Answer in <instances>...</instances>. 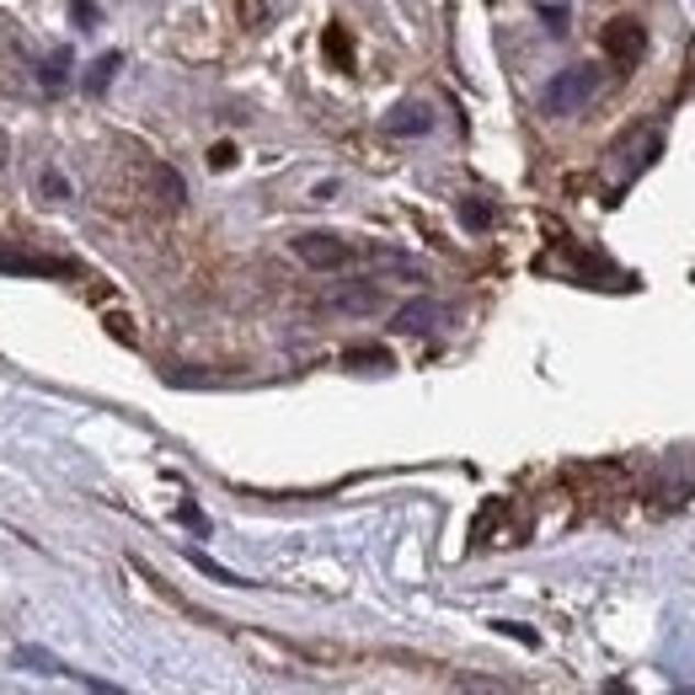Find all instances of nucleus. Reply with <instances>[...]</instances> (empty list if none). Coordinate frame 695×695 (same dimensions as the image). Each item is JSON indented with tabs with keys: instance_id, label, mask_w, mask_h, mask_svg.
I'll return each mask as SVG.
<instances>
[{
	"instance_id": "nucleus-20",
	"label": "nucleus",
	"mask_w": 695,
	"mask_h": 695,
	"mask_svg": "<svg viewBox=\"0 0 695 695\" xmlns=\"http://www.w3.org/2000/svg\"><path fill=\"white\" fill-rule=\"evenodd\" d=\"M70 11H76V22H91V16H97V11H91V0H76Z\"/></svg>"
},
{
	"instance_id": "nucleus-13",
	"label": "nucleus",
	"mask_w": 695,
	"mask_h": 695,
	"mask_svg": "<svg viewBox=\"0 0 695 695\" xmlns=\"http://www.w3.org/2000/svg\"><path fill=\"white\" fill-rule=\"evenodd\" d=\"M156 182H161L166 204H182V199H188V193H182V177H177L171 166H156Z\"/></svg>"
},
{
	"instance_id": "nucleus-21",
	"label": "nucleus",
	"mask_w": 695,
	"mask_h": 695,
	"mask_svg": "<svg viewBox=\"0 0 695 695\" xmlns=\"http://www.w3.org/2000/svg\"><path fill=\"white\" fill-rule=\"evenodd\" d=\"M5 156H11V145H5V134H0V171H5Z\"/></svg>"
},
{
	"instance_id": "nucleus-2",
	"label": "nucleus",
	"mask_w": 695,
	"mask_h": 695,
	"mask_svg": "<svg viewBox=\"0 0 695 695\" xmlns=\"http://www.w3.org/2000/svg\"><path fill=\"white\" fill-rule=\"evenodd\" d=\"M294 257L305 262V268H316V273H337V268H348L359 251L348 242H337L327 231H305V236H294Z\"/></svg>"
},
{
	"instance_id": "nucleus-18",
	"label": "nucleus",
	"mask_w": 695,
	"mask_h": 695,
	"mask_svg": "<svg viewBox=\"0 0 695 695\" xmlns=\"http://www.w3.org/2000/svg\"><path fill=\"white\" fill-rule=\"evenodd\" d=\"M327 54H337V59L348 65V33H343V27H332L327 33Z\"/></svg>"
},
{
	"instance_id": "nucleus-9",
	"label": "nucleus",
	"mask_w": 695,
	"mask_h": 695,
	"mask_svg": "<svg viewBox=\"0 0 695 695\" xmlns=\"http://www.w3.org/2000/svg\"><path fill=\"white\" fill-rule=\"evenodd\" d=\"M119 65H123L119 48H113V54H102V59L91 65V76H86V91H91V97H102V91L113 86V70H119Z\"/></svg>"
},
{
	"instance_id": "nucleus-16",
	"label": "nucleus",
	"mask_w": 695,
	"mask_h": 695,
	"mask_svg": "<svg viewBox=\"0 0 695 695\" xmlns=\"http://www.w3.org/2000/svg\"><path fill=\"white\" fill-rule=\"evenodd\" d=\"M38 188L48 193V199H65V193H70V182H65L59 171H43V182H38Z\"/></svg>"
},
{
	"instance_id": "nucleus-8",
	"label": "nucleus",
	"mask_w": 695,
	"mask_h": 695,
	"mask_svg": "<svg viewBox=\"0 0 695 695\" xmlns=\"http://www.w3.org/2000/svg\"><path fill=\"white\" fill-rule=\"evenodd\" d=\"M70 65H76V54H70V48H59V54H48V59H43V70H38L43 91H59V86L70 81Z\"/></svg>"
},
{
	"instance_id": "nucleus-6",
	"label": "nucleus",
	"mask_w": 695,
	"mask_h": 695,
	"mask_svg": "<svg viewBox=\"0 0 695 695\" xmlns=\"http://www.w3.org/2000/svg\"><path fill=\"white\" fill-rule=\"evenodd\" d=\"M428 128H434V113H428L423 102H396V108L385 113V134L412 139V134H428Z\"/></svg>"
},
{
	"instance_id": "nucleus-19",
	"label": "nucleus",
	"mask_w": 695,
	"mask_h": 695,
	"mask_svg": "<svg viewBox=\"0 0 695 695\" xmlns=\"http://www.w3.org/2000/svg\"><path fill=\"white\" fill-rule=\"evenodd\" d=\"M231 161H236V150H231V145H214V150H209V166H214V171H225Z\"/></svg>"
},
{
	"instance_id": "nucleus-1",
	"label": "nucleus",
	"mask_w": 695,
	"mask_h": 695,
	"mask_svg": "<svg viewBox=\"0 0 695 695\" xmlns=\"http://www.w3.org/2000/svg\"><path fill=\"white\" fill-rule=\"evenodd\" d=\"M594 97H599V70H588V65H568V70H557V76L546 81L540 108H546L551 119H568V113H583Z\"/></svg>"
},
{
	"instance_id": "nucleus-12",
	"label": "nucleus",
	"mask_w": 695,
	"mask_h": 695,
	"mask_svg": "<svg viewBox=\"0 0 695 695\" xmlns=\"http://www.w3.org/2000/svg\"><path fill=\"white\" fill-rule=\"evenodd\" d=\"M460 220H466V231H487V225H492V209L482 204V199H466V204H460Z\"/></svg>"
},
{
	"instance_id": "nucleus-10",
	"label": "nucleus",
	"mask_w": 695,
	"mask_h": 695,
	"mask_svg": "<svg viewBox=\"0 0 695 695\" xmlns=\"http://www.w3.org/2000/svg\"><path fill=\"white\" fill-rule=\"evenodd\" d=\"M188 562L199 568V573H209V578H220V583H231V588H246V578H236L231 568H220V562H209L204 551H188Z\"/></svg>"
},
{
	"instance_id": "nucleus-3",
	"label": "nucleus",
	"mask_w": 695,
	"mask_h": 695,
	"mask_svg": "<svg viewBox=\"0 0 695 695\" xmlns=\"http://www.w3.org/2000/svg\"><path fill=\"white\" fill-rule=\"evenodd\" d=\"M605 54H610L615 65H637L648 54V27L631 22V16H615L610 27H605Z\"/></svg>"
},
{
	"instance_id": "nucleus-7",
	"label": "nucleus",
	"mask_w": 695,
	"mask_h": 695,
	"mask_svg": "<svg viewBox=\"0 0 695 695\" xmlns=\"http://www.w3.org/2000/svg\"><path fill=\"white\" fill-rule=\"evenodd\" d=\"M332 305H337V311H354V316H369V311L380 305V284H354V289H337V294H332Z\"/></svg>"
},
{
	"instance_id": "nucleus-14",
	"label": "nucleus",
	"mask_w": 695,
	"mask_h": 695,
	"mask_svg": "<svg viewBox=\"0 0 695 695\" xmlns=\"http://www.w3.org/2000/svg\"><path fill=\"white\" fill-rule=\"evenodd\" d=\"M177 519H182V525H188V530H193V535H209V514H204V508H199V503H193V497H188V503L177 508Z\"/></svg>"
},
{
	"instance_id": "nucleus-15",
	"label": "nucleus",
	"mask_w": 695,
	"mask_h": 695,
	"mask_svg": "<svg viewBox=\"0 0 695 695\" xmlns=\"http://www.w3.org/2000/svg\"><path fill=\"white\" fill-rule=\"evenodd\" d=\"M497 631H503V637H514V642H525V648H535V631H530V626H519V620H497Z\"/></svg>"
},
{
	"instance_id": "nucleus-5",
	"label": "nucleus",
	"mask_w": 695,
	"mask_h": 695,
	"mask_svg": "<svg viewBox=\"0 0 695 695\" xmlns=\"http://www.w3.org/2000/svg\"><path fill=\"white\" fill-rule=\"evenodd\" d=\"M0 273H27V279H65L76 273L70 262L59 257H27V251H0Z\"/></svg>"
},
{
	"instance_id": "nucleus-17",
	"label": "nucleus",
	"mask_w": 695,
	"mask_h": 695,
	"mask_svg": "<svg viewBox=\"0 0 695 695\" xmlns=\"http://www.w3.org/2000/svg\"><path fill=\"white\" fill-rule=\"evenodd\" d=\"M540 22H551V33H568V5H546Z\"/></svg>"
},
{
	"instance_id": "nucleus-11",
	"label": "nucleus",
	"mask_w": 695,
	"mask_h": 695,
	"mask_svg": "<svg viewBox=\"0 0 695 695\" xmlns=\"http://www.w3.org/2000/svg\"><path fill=\"white\" fill-rule=\"evenodd\" d=\"M348 369H391V354L385 348H354L348 354Z\"/></svg>"
},
{
	"instance_id": "nucleus-4",
	"label": "nucleus",
	"mask_w": 695,
	"mask_h": 695,
	"mask_svg": "<svg viewBox=\"0 0 695 695\" xmlns=\"http://www.w3.org/2000/svg\"><path fill=\"white\" fill-rule=\"evenodd\" d=\"M391 327L412 332V337H423V332H439V327H445V305H439V300H407V305L391 316Z\"/></svg>"
}]
</instances>
